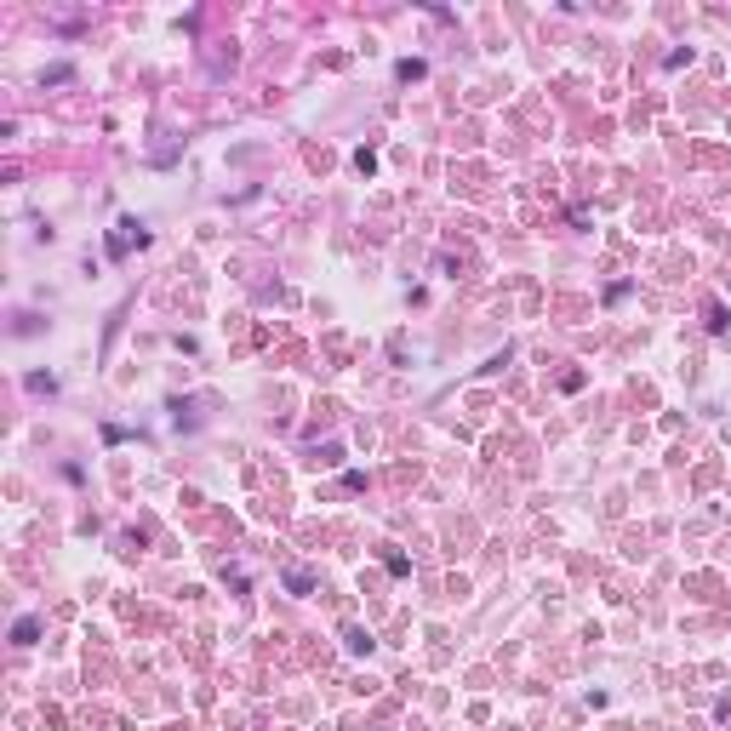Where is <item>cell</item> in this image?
Segmentation results:
<instances>
[{"label": "cell", "mask_w": 731, "mask_h": 731, "mask_svg": "<svg viewBox=\"0 0 731 731\" xmlns=\"http://www.w3.org/2000/svg\"><path fill=\"white\" fill-rule=\"evenodd\" d=\"M143 240H149V235H143V223H138V218H120V223H114V235H109V257H126V251H132V246H143Z\"/></svg>", "instance_id": "cell-1"}, {"label": "cell", "mask_w": 731, "mask_h": 731, "mask_svg": "<svg viewBox=\"0 0 731 731\" xmlns=\"http://www.w3.org/2000/svg\"><path fill=\"white\" fill-rule=\"evenodd\" d=\"M34 628H40L34 617H18V628H12V640H23V646H29V640H34Z\"/></svg>", "instance_id": "cell-2"}, {"label": "cell", "mask_w": 731, "mask_h": 731, "mask_svg": "<svg viewBox=\"0 0 731 731\" xmlns=\"http://www.w3.org/2000/svg\"><path fill=\"white\" fill-rule=\"evenodd\" d=\"M286 588L291 594H309V572H286Z\"/></svg>", "instance_id": "cell-3"}]
</instances>
